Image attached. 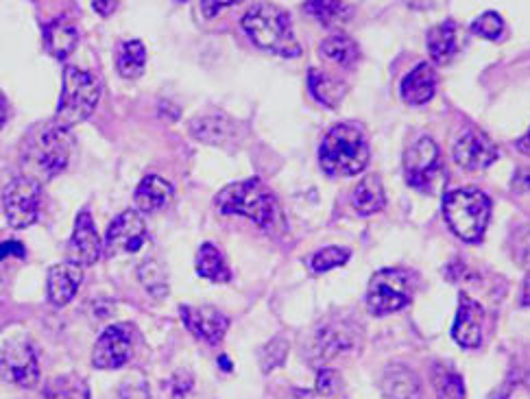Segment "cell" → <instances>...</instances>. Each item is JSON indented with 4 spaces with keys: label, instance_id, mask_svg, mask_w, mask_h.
Returning <instances> with one entry per match:
<instances>
[{
    "label": "cell",
    "instance_id": "obj_1",
    "mask_svg": "<svg viewBox=\"0 0 530 399\" xmlns=\"http://www.w3.org/2000/svg\"><path fill=\"white\" fill-rule=\"evenodd\" d=\"M72 142L68 129L57 123L35 127L22 144V166L24 177L35 181H48L64 171L72 155Z\"/></svg>",
    "mask_w": 530,
    "mask_h": 399
},
{
    "label": "cell",
    "instance_id": "obj_2",
    "mask_svg": "<svg viewBox=\"0 0 530 399\" xmlns=\"http://www.w3.org/2000/svg\"><path fill=\"white\" fill-rule=\"evenodd\" d=\"M243 31L258 48L280 57H299L301 46L295 38L291 18L273 3H256L243 16Z\"/></svg>",
    "mask_w": 530,
    "mask_h": 399
},
{
    "label": "cell",
    "instance_id": "obj_3",
    "mask_svg": "<svg viewBox=\"0 0 530 399\" xmlns=\"http://www.w3.org/2000/svg\"><path fill=\"white\" fill-rule=\"evenodd\" d=\"M321 168L332 177H354L365 171L369 147L363 131L354 125L332 127L319 149Z\"/></svg>",
    "mask_w": 530,
    "mask_h": 399
},
{
    "label": "cell",
    "instance_id": "obj_4",
    "mask_svg": "<svg viewBox=\"0 0 530 399\" xmlns=\"http://www.w3.org/2000/svg\"><path fill=\"white\" fill-rule=\"evenodd\" d=\"M216 208L223 214H236L251 219L262 229H271L280 221L273 192L260 179H245L223 188L216 195Z\"/></svg>",
    "mask_w": 530,
    "mask_h": 399
},
{
    "label": "cell",
    "instance_id": "obj_5",
    "mask_svg": "<svg viewBox=\"0 0 530 399\" xmlns=\"http://www.w3.org/2000/svg\"><path fill=\"white\" fill-rule=\"evenodd\" d=\"M443 216L463 243H480L491 219V199L476 188L452 190L445 195Z\"/></svg>",
    "mask_w": 530,
    "mask_h": 399
},
{
    "label": "cell",
    "instance_id": "obj_6",
    "mask_svg": "<svg viewBox=\"0 0 530 399\" xmlns=\"http://www.w3.org/2000/svg\"><path fill=\"white\" fill-rule=\"evenodd\" d=\"M99 101H101L99 79H96L92 72H86L77 66H66L55 123L64 129L75 127L94 114Z\"/></svg>",
    "mask_w": 530,
    "mask_h": 399
},
{
    "label": "cell",
    "instance_id": "obj_7",
    "mask_svg": "<svg viewBox=\"0 0 530 399\" xmlns=\"http://www.w3.org/2000/svg\"><path fill=\"white\" fill-rule=\"evenodd\" d=\"M360 345H363V332L358 325L334 317L332 321H323L312 334L308 358L312 365H332V362L356 356Z\"/></svg>",
    "mask_w": 530,
    "mask_h": 399
},
{
    "label": "cell",
    "instance_id": "obj_8",
    "mask_svg": "<svg viewBox=\"0 0 530 399\" xmlns=\"http://www.w3.org/2000/svg\"><path fill=\"white\" fill-rule=\"evenodd\" d=\"M413 284L411 277L402 269H382L373 273L367 288V306L376 317L400 312L411 304Z\"/></svg>",
    "mask_w": 530,
    "mask_h": 399
},
{
    "label": "cell",
    "instance_id": "obj_9",
    "mask_svg": "<svg viewBox=\"0 0 530 399\" xmlns=\"http://www.w3.org/2000/svg\"><path fill=\"white\" fill-rule=\"evenodd\" d=\"M42 184L31 177H18L3 192V210L14 229H27L40 214Z\"/></svg>",
    "mask_w": 530,
    "mask_h": 399
},
{
    "label": "cell",
    "instance_id": "obj_10",
    "mask_svg": "<svg viewBox=\"0 0 530 399\" xmlns=\"http://www.w3.org/2000/svg\"><path fill=\"white\" fill-rule=\"evenodd\" d=\"M404 175L411 188L430 190L441 175V151L432 138H419L404 153Z\"/></svg>",
    "mask_w": 530,
    "mask_h": 399
},
{
    "label": "cell",
    "instance_id": "obj_11",
    "mask_svg": "<svg viewBox=\"0 0 530 399\" xmlns=\"http://www.w3.org/2000/svg\"><path fill=\"white\" fill-rule=\"evenodd\" d=\"M0 376L7 382L24 386H35V382L40 380V360L38 352L29 341H9L0 354Z\"/></svg>",
    "mask_w": 530,
    "mask_h": 399
},
{
    "label": "cell",
    "instance_id": "obj_12",
    "mask_svg": "<svg viewBox=\"0 0 530 399\" xmlns=\"http://www.w3.org/2000/svg\"><path fill=\"white\" fill-rule=\"evenodd\" d=\"M134 354V338L129 325H110L94 345L92 365L96 369H120Z\"/></svg>",
    "mask_w": 530,
    "mask_h": 399
},
{
    "label": "cell",
    "instance_id": "obj_13",
    "mask_svg": "<svg viewBox=\"0 0 530 399\" xmlns=\"http://www.w3.org/2000/svg\"><path fill=\"white\" fill-rule=\"evenodd\" d=\"M147 243V225L136 210L118 214L112 221L105 236V249L118 256V253H138Z\"/></svg>",
    "mask_w": 530,
    "mask_h": 399
},
{
    "label": "cell",
    "instance_id": "obj_14",
    "mask_svg": "<svg viewBox=\"0 0 530 399\" xmlns=\"http://www.w3.org/2000/svg\"><path fill=\"white\" fill-rule=\"evenodd\" d=\"M454 160L465 171H483L498 160V149L483 131L469 129L454 144Z\"/></svg>",
    "mask_w": 530,
    "mask_h": 399
},
{
    "label": "cell",
    "instance_id": "obj_15",
    "mask_svg": "<svg viewBox=\"0 0 530 399\" xmlns=\"http://www.w3.org/2000/svg\"><path fill=\"white\" fill-rule=\"evenodd\" d=\"M483 321L485 310L469 295H459V310L452 325V338L463 349H476L483 343Z\"/></svg>",
    "mask_w": 530,
    "mask_h": 399
},
{
    "label": "cell",
    "instance_id": "obj_16",
    "mask_svg": "<svg viewBox=\"0 0 530 399\" xmlns=\"http://www.w3.org/2000/svg\"><path fill=\"white\" fill-rule=\"evenodd\" d=\"M179 312H182V319L188 332H192L208 345H219L225 338L227 330H230V319L216 308L182 306Z\"/></svg>",
    "mask_w": 530,
    "mask_h": 399
},
{
    "label": "cell",
    "instance_id": "obj_17",
    "mask_svg": "<svg viewBox=\"0 0 530 399\" xmlns=\"http://www.w3.org/2000/svg\"><path fill=\"white\" fill-rule=\"evenodd\" d=\"M70 253H72V262H77L81 266H90L94 262H99L101 253H103L101 236L99 232H96L92 214L86 210L79 212L77 221H75V229H72Z\"/></svg>",
    "mask_w": 530,
    "mask_h": 399
},
{
    "label": "cell",
    "instance_id": "obj_18",
    "mask_svg": "<svg viewBox=\"0 0 530 399\" xmlns=\"http://www.w3.org/2000/svg\"><path fill=\"white\" fill-rule=\"evenodd\" d=\"M83 282V269L77 262H59L51 271H48L46 280V293L48 301L53 306L64 308L68 306L75 295L79 293V286Z\"/></svg>",
    "mask_w": 530,
    "mask_h": 399
},
{
    "label": "cell",
    "instance_id": "obj_19",
    "mask_svg": "<svg viewBox=\"0 0 530 399\" xmlns=\"http://www.w3.org/2000/svg\"><path fill=\"white\" fill-rule=\"evenodd\" d=\"M190 136L212 147H227L238 136L234 120L225 116H201L190 123Z\"/></svg>",
    "mask_w": 530,
    "mask_h": 399
},
{
    "label": "cell",
    "instance_id": "obj_20",
    "mask_svg": "<svg viewBox=\"0 0 530 399\" xmlns=\"http://www.w3.org/2000/svg\"><path fill=\"white\" fill-rule=\"evenodd\" d=\"M437 90V75L430 64H419L415 66L408 75L404 77L400 94L408 105H424L428 103Z\"/></svg>",
    "mask_w": 530,
    "mask_h": 399
},
{
    "label": "cell",
    "instance_id": "obj_21",
    "mask_svg": "<svg viewBox=\"0 0 530 399\" xmlns=\"http://www.w3.org/2000/svg\"><path fill=\"white\" fill-rule=\"evenodd\" d=\"M79 44V33L77 27L66 18H57L48 22L44 27V46L48 55H53L59 62H64Z\"/></svg>",
    "mask_w": 530,
    "mask_h": 399
},
{
    "label": "cell",
    "instance_id": "obj_22",
    "mask_svg": "<svg viewBox=\"0 0 530 399\" xmlns=\"http://www.w3.org/2000/svg\"><path fill=\"white\" fill-rule=\"evenodd\" d=\"M380 389L389 399H421V382L415 371L404 365H391L384 369Z\"/></svg>",
    "mask_w": 530,
    "mask_h": 399
},
{
    "label": "cell",
    "instance_id": "obj_23",
    "mask_svg": "<svg viewBox=\"0 0 530 399\" xmlns=\"http://www.w3.org/2000/svg\"><path fill=\"white\" fill-rule=\"evenodd\" d=\"M456 51H459V29H456V22L445 20L439 27H432L428 31V53L432 62L439 66L450 64Z\"/></svg>",
    "mask_w": 530,
    "mask_h": 399
},
{
    "label": "cell",
    "instance_id": "obj_24",
    "mask_svg": "<svg viewBox=\"0 0 530 399\" xmlns=\"http://www.w3.org/2000/svg\"><path fill=\"white\" fill-rule=\"evenodd\" d=\"M173 195H175V190L166 179L158 175H149L140 181V186L136 188L134 201L140 212H158L171 203Z\"/></svg>",
    "mask_w": 530,
    "mask_h": 399
},
{
    "label": "cell",
    "instance_id": "obj_25",
    "mask_svg": "<svg viewBox=\"0 0 530 399\" xmlns=\"http://www.w3.org/2000/svg\"><path fill=\"white\" fill-rule=\"evenodd\" d=\"M304 14L325 29H341L352 20L354 11L343 0H306Z\"/></svg>",
    "mask_w": 530,
    "mask_h": 399
},
{
    "label": "cell",
    "instance_id": "obj_26",
    "mask_svg": "<svg viewBox=\"0 0 530 399\" xmlns=\"http://www.w3.org/2000/svg\"><path fill=\"white\" fill-rule=\"evenodd\" d=\"M352 203L358 214H376L387 205V195H384L382 181L378 175H367L354 190Z\"/></svg>",
    "mask_w": 530,
    "mask_h": 399
},
{
    "label": "cell",
    "instance_id": "obj_27",
    "mask_svg": "<svg viewBox=\"0 0 530 399\" xmlns=\"http://www.w3.org/2000/svg\"><path fill=\"white\" fill-rule=\"evenodd\" d=\"M144 68H147V48L140 40H129L116 48V70L120 77L138 79Z\"/></svg>",
    "mask_w": 530,
    "mask_h": 399
},
{
    "label": "cell",
    "instance_id": "obj_28",
    "mask_svg": "<svg viewBox=\"0 0 530 399\" xmlns=\"http://www.w3.org/2000/svg\"><path fill=\"white\" fill-rule=\"evenodd\" d=\"M197 273L201 277H206V280H210V282H216V284H227L232 280L230 264L225 262L223 253L210 243L201 245V249L197 253Z\"/></svg>",
    "mask_w": 530,
    "mask_h": 399
},
{
    "label": "cell",
    "instance_id": "obj_29",
    "mask_svg": "<svg viewBox=\"0 0 530 399\" xmlns=\"http://www.w3.org/2000/svg\"><path fill=\"white\" fill-rule=\"evenodd\" d=\"M321 55L325 59H330V62H334L336 66L352 68L360 59V48L352 38H347V35L334 33L328 40H323Z\"/></svg>",
    "mask_w": 530,
    "mask_h": 399
},
{
    "label": "cell",
    "instance_id": "obj_30",
    "mask_svg": "<svg viewBox=\"0 0 530 399\" xmlns=\"http://www.w3.org/2000/svg\"><path fill=\"white\" fill-rule=\"evenodd\" d=\"M308 86H310L312 96H315V99L323 103L325 107H336L345 96V83L328 77L321 70L308 72Z\"/></svg>",
    "mask_w": 530,
    "mask_h": 399
},
{
    "label": "cell",
    "instance_id": "obj_31",
    "mask_svg": "<svg viewBox=\"0 0 530 399\" xmlns=\"http://www.w3.org/2000/svg\"><path fill=\"white\" fill-rule=\"evenodd\" d=\"M430 382L439 399H465L463 378L448 365H435L430 369Z\"/></svg>",
    "mask_w": 530,
    "mask_h": 399
},
{
    "label": "cell",
    "instance_id": "obj_32",
    "mask_svg": "<svg viewBox=\"0 0 530 399\" xmlns=\"http://www.w3.org/2000/svg\"><path fill=\"white\" fill-rule=\"evenodd\" d=\"M40 399H90V389L79 376H62L46 386Z\"/></svg>",
    "mask_w": 530,
    "mask_h": 399
},
{
    "label": "cell",
    "instance_id": "obj_33",
    "mask_svg": "<svg viewBox=\"0 0 530 399\" xmlns=\"http://www.w3.org/2000/svg\"><path fill=\"white\" fill-rule=\"evenodd\" d=\"M138 280L153 297H164L168 293V273L158 260H147L138 269Z\"/></svg>",
    "mask_w": 530,
    "mask_h": 399
},
{
    "label": "cell",
    "instance_id": "obj_34",
    "mask_svg": "<svg viewBox=\"0 0 530 399\" xmlns=\"http://www.w3.org/2000/svg\"><path fill=\"white\" fill-rule=\"evenodd\" d=\"M349 260V251L343 247H325L308 258L312 273H328L336 266H343Z\"/></svg>",
    "mask_w": 530,
    "mask_h": 399
},
{
    "label": "cell",
    "instance_id": "obj_35",
    "mask_svg": "<svg viewBox=\"0 0 530 399\" xmlns=\"http://www.w3.org/2000/svg\"><path fill=\"white\" fill-rule=\"evenodd\" d=\"M288 354V343L284 341V338H273L271 343H267L262 347L260 352V365H262V371L264 373H271L275 367H280L284 358Z\"/></svg>",
    "mask_w": 530,
    "mask_h": 399
},
{
    "label": "cell",
    "instance_id": "obj_36",
    "mask_svg": "<svg viewBox=\"0 0 530 399\" xmlns=\"http://www.w3.org/2000/svg\"><path fill=\"white\" fill-rule=\"evenodd\" d=\"M472 33L480 35V38L485 40L496 42L504 33V20L496 14V11H487V14H483L472 24Z\"/></svg>",
    "mask_w": 530,
    "mask_h": 399
},
{
    "label": "cell",
    "instance_id": "obj_37",
    "mask_svg": "<svg viewBox=\"0 0 530 399\" xmlns=\"http://www.w3.org/2000/svg\"><path fill=\"white\" fill-rule=\"evenodd\" d=\"M7 258L24 260L27 258V249H24V245L14 238H3L0 240V262H5Z\"/></svg>",
    "mask_w": 530,
    "mask_h": 399
},
{
    "label": "cell",
    "instance_id": "obj_38",
    "mask_svg": "<svg viewBox=\"0 0 530 399\" xmlns=\"http://www.w3.org/2000/svg\"><path fill=\"white\" fill-rule=\"evenodd\" d=\"M336 389H339V373L332 369H321L317 376V391L321 395H332Z\"/></svg>",
    "mask_w": 530,
    "mask_h": 399
},
{
    "label": "cell",
    "instance_id": "obj_39",
    "mask_svg": "<svg viewBox=\"0 0 530 399\" xmlns=\"http://www.w3.org/2000/svg\"><path fill=\"white\" fill-rule=\"evenodd\" d=\"M238 3H243V0H201V9H203V16L214 18V16H219L223 9L238 5Z\"/></svg>",
    "mask_w": 530,
    "mask_h": 399
},
{
    "label": "cell",
    "instance_id": "obj_40",
    "mask_svg": "<svg viewBox=\"0 0 530 399\" xmlns=\"http://www.w3.org/2000/svg\"><path fill=\"white\" fill-rule=\"evenodd\" d=\"M120 399H149L147 384L144 382H127L120 389Z\"/></svg>",
    "mask_w": 530,
    "mask_h": 399
},
{
    "label": "cell",
    "instance_id": "obj_41",
    "mask_svg": "<svg viewBox=\"0 0 530 399\" xmlns=\"http://www.w3.org/2000/svg\"><path fill=\"white\" fill-rule=\"evenodd\" d=\"M118 3H120V0H92V9L99 16L107 18V16H112L114 11L118 9Z\"/></svg>",
    "mask_w": 530,
    "mask_h": 399
},
{
    "label": "cell",
    "instance_id": "obj_42",
    "mask_svg": "<svg viewBox=\"0 0 530 399\" xmlns=\"http://www.w3.org/2000/svg\"><path fill=\"white\" fill-rule=\"evenodd\" d=\"M513 190L515 192H526L530 190V171H517L513 177Z\"/></svg>",
    "mask_w": 530,
    "mask_h": 399
},
{
    "label": "cell",
    "instance_id": "obj_43",
    "mask_svg": "<svg viewBox=\"0 0 530 399\" xmlns=\"http://www.w3.org/2000/svg\"><path fill=\"white\" fill-rule=\"evenodd\" d=\"M515 149L524 153V155H530V129L524 133V136L515 142Z\"/></svg>",
    "mask_w": 530,
    "mask_h": 399
},
{
    "label": "cell",
    "instance_id": "obj_44",
    "mask_svg": "<svg viewBox=\"0 0 530 399\" xmlns=\"http://www.w3.org/2000/svg\"><path fill=\"white\" fill-rule=\"evenodd\" d=\"M7 114H9V107H7L3 92H0V129H3L5 123H7Z\"/></svg>",
    "mask_w": 530,
    "mask_h": 399
},
{
    "label": "cell",
    "instance_id": "obj_45",
    "mask_svg": "<svg viewBox=\"0 0 530 399\" xmlns=\"http://www.w3.org/2000/svg\"><path fill=\"white\" fill-rule=\"evenodd\" d=\"M404 3L411 9H428L435 0H404Z\"/></svg>",
    "mask_w": 530,
    "mask_h": 399
},
{
    "label": "cell",
    "instance_id": "obj_46",
    "mask_svg": "<svg viewBox=\"0 0 530 399\" xmlns=\"http://www.w3.org/2000/svg\"><path fill=\"white\" fill-rule=\"evenodd\" d=\"M291 399H317V397H315V393H312V391H295L291 395Z\"/></svg>",
    "mask_w": 530,
    "mask_h": 399
},
{
    "label": "cell",
    "instance_id": "obj_47",
    "mask_svg": "<svg viewBox=\"0 0 530 399\" xmlns=\"http://www.w3.org/2000/svg\"><path fill=\"white\" fill-rule=\"evenodd\" d=\"M522 304L530 308V273H528V280H526V290H524V297H522Z\"/></svg>",
    "mask_w": 530,
    "mask_h": 399
},
{
    "label": "cell",
    "instance_id": "obj_48",
    "mask_svg": "<svg viewBox=\"0 0 530 399\" xmlns=\"http://www.w3.org/2000/svg\"><path fill=\"white\" fill-rule=\"evenodd\" d=\"M177 3H186V0H177Z\"/></svg>",
    "mask_w": 530,
    "mask_h": 399
}]
</instances>
